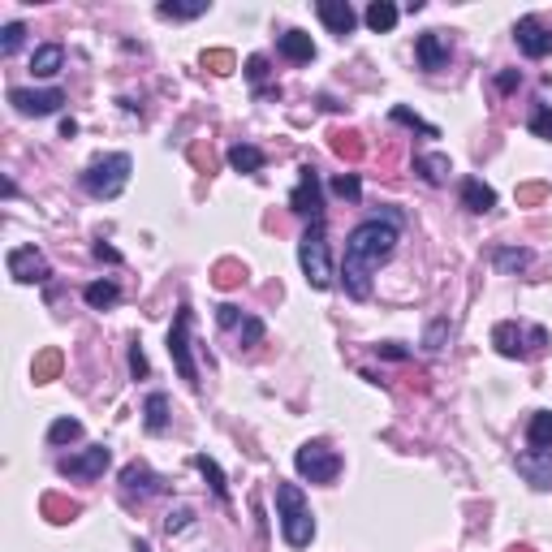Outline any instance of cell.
<instances>
[{
	"mask_svg": "<svg viewBox=\"0 0 552 552\" xmlns=\"http://www.w3.org/2000/svg\"><path fill=\"white\" fill-rule=\"evenodd\" d=\"M397 242H402V216H397V211L372 216V220H363V225L350 229V238H345V260H342V285L354 302L372 298V272L397 250Z\"/></svg>",
	"mask_w": 552,
	"mask_h": 552,
	"instance_id": "6da1fadb",
	"label": "cell"
},
{
	"mask_svg": "<svg viewBox=\"0 0 552 552\" xmlns=\"http://www.w3.org/2000/svg\"><path fill=\"white\" fill-rule=\"evenodd\" d=\"M276 518H281V531H285L290 548H307L315 539V514H311L298 484H276Z\"/></svg>",
	"mask_w": 552,
	"mask_h": 552,
	"instance_id": "7a4b0ae2",
	"label": "cell"
},
{
	"mask_svg": "<svg viewBox=\"0 0 552 552\" xmlns=\"http://www.w3.org/2000/svg\"><path fill=\"white\" fill-rule=\"evenodd\" d=\"M130 169H134L130 156H126V151H113V156H99V160L87 164L78 173V181L91 199H117L126 186H130Z\"/></svg>",
	"mask_w": 552,
	"mask_h": 552,
	"instance_id": "3957f363",
	"label": "cell"
},
{
	"mask_svg": "<svg viewBox=\"0 0 552 552\" xmlns=\"http://www.w3.org/2000/svg\"><path fill=\"white\" fill-rule=\"evenodd\" d=\"M298 263H302V272H307V285L311 290H332V255H328V229L324 220H311L307 233H302V242H298Z\"/></svg>",
	"mask_w": 552,
	"mask_h": 552,
	"instance_id": "277c9868",
	"label": "cell"
},
{
	"mask_svg": "<svg viewBox=\"0 0 552 552\" xmlns=\"http://www.w3.org/2000/svg\"><path fill=\"white\" fill-rule=\"evenodd\" d=\"M492 345L505 358H539L548 350V328L539 324H496L492 328Z\"/></svg>",
	"mask_w": 552,
	"mask_h": 552,
	"instance_id": "5b68a950",
	"label": "cell"
},
{
	"mask_svg": "<svg viewBox=\"0 0 552 552\" xmlns=\"http://www.w3.org/2000/svg\"><path fill=\"white\" fill-rule=\"evenodd\" d=\"M293 466H298V475L311 479V484H332V479L342 475V457L332 454L324 440H307V445L293 454Z\"/></svg>",
	"mask_w": 552,
	"mask_h": 552,
	"instance_id": "8992f818",
	"label": "cell"
},
{
	"mask_svg": "<svg viewBox=\"0 0 552 552\" xmlns=\"http://www.w3.org/2000/svg\"><path fill=\"white\" fill-rule=\"evenodd\" d=\"M190 307L181 302L178 307V320H173V328H169V354H173V367H178V375L190 384V389H199V367H195V354H190Z\"/></svg>",
	"mask_w": 552,
	"mask_h": 552,
	"instance_id": "52a82bcc",
	"label": "cell"
},
{
	"mask_svg": "<svg viewBox=\"0 0 552 552\" xmlns=\"http://www.w3.org/2000/svg\"><path fill=\"white\" fill-rule=\"evenodd\" d=\"M108 462H113V449L108 445H87L78 454H69L56 462V471L66 475V479H82V484H91L99 475L108 471Z\"/></svg>",
	"mask_w": 552,
	"mask_h": 552,
	"instance_id": "ba28073f",
	"label": "cell"
},
{
	"mask_svg": "<svg viewBox=\"0 0 552 552\" xmlns=\"http://www.w3.org/2000/svg\"><path fill=\"white\" fill-rule=\"evenodd\" d=\"M290 211L307 216V220H324V190H320V169L315 164H302L298 169V186L290 195Z\"/></svg>",
	"mask_w": 552,
	"mask_h": 552,
	"instance_id": "9c48e42d",
	"label": "cell"
},
{
	"mask_svg": "<svg viewBox=\"0 0 552 552\" xmlns=\"http://www.w3.org/2000/svg\"><path fill=\"white\" fill-rule=\"evenodd\" d=\"M160 492H169V479H164V475H156L151 471V466H147V462H130V466H126V471H121V496H126V501H151V496H160Z\"/></svg>",
	"mask_w": 552,
	"mask_h": 552,
	"instance_id": "30bf717a",
	"label": "cell"
},
{
	"mask_svg": "<svg viewBox=\"0 0 552 552\" xmlns=\"http://www.w3.org/2000/svg\"><path fill=\"white\" fill-rule=\"evenodd\" d=\"M5 263H9V276H14L17 285H44L52 276L44 250H35V246H14V250L5 255Z\"/></svg>",
	"mask_w": 552,
	"mask_h": 552,
	"instance_id": "8fae6325",
	"label": "cell"
},
{
	"mask_svg": "<svg viewBox=\"0 0 552 552\" xmlns=\"http://www.w3.org/2000/svg\"><path fill=\"white\" fill-rule=\"evenodd\" d=\"M9 104H14L22 117H48L66 104V91H61V87H48V91H22V87H14V91H9Z\"/></svg>",
	"mask_w": 552,
	"mask_h": 552,
	"instance_id": "7c38bea8",
	"label": "cell"
},
{
	"mask_svg": "<svg viewBox=\"0 0 552 552\" xmlns=\"http://www.w3.org/2000/svg\"><path fill=\"white\" fill-rule=\"evenodd\" d=\"M216 324L225 328V332H233L242 345H260L263 332H268L263 320H255V315H246V311H238V307H229V302L225 307H216Z\"/></svg>",
	"mask_w": 552,
	"mask_h": 552,
	"instance_id": "4fadbf2b",
	"label": "cell"
},
{
	"mask_svg": "<svg viewBox=\"0 0 552 552\" xmlns=\"http://www.w3.org/2000/svg\"><path fill=\"white\" fill-rule=\"evenodd\" d=\"M514 39H518V48L526 52V56H536V61L539 56H552V31L536 14H526L514 22Z\"/></svg>",
	"mask_w": 552,
	"mask_h": 552,
	"instance_id": "5bb4252c",
	"label": "cell"
},
{
	"mask_svg": "<svg viewBox=\"0 0 552 552\" xmlns=\"http://www.w3.org/2000/svg\"><path fill=\"white\" fill-rule=\"evenodd\" d=\"M514 466H518L522 479L531 487H539V492L552 487V449H526V454L514 457Z\"/></svg>",
	"mask_w": 552,
	"mask_h": 552,
	"instance_id": "9a60e30c",
	"label": "cell"
},
{
	"mask_svg": "<svg viewBox=\"0 0 552 552\" xmlns=\"http://www.w3.org/2000/svg\"><path fill=\"white\" fill-rule=\"evenodd\" d=\"M414 52H419V66L427 69V74H440V69L449 66V56H454V48H449V35H445V31L419 35Z\"/></svg>",
	"mask_w": 552,
	"mask_h": 552,
	"instance_id": "2e32d148",
	"label": "cell"
},
{
	"mask_svg": "<svg viewBox=\"0 0 552 552\" xmlns=\"http://www.w3.org/2000/svg\"><path fill=\"white\" fill-rule=\"evenodd\" d=\"M315 14H320V22H324L328 31L342 35V39L358 26V14L350 9V0H320V5H315Z\"/></svg>",
	"mask_w": 552,
	"mask_h": 552,
	"instance_id": "e0dca14e",
	"label": "cell"
},
{
	"mask_svg": "<svg viewBox=\"0 0 552 552\" xmlns=\"http://www.w3.org/2000/svg\"><path fill=\"white\" fill-rule=\"evenodd\" d=\"M276 52L285 61H293V66H307V61H315V39L307 31H285L276 35Z\"/></svg>",
	"mask_w": 552,
	"mask_h": 552,
	"instance_id": "ac0fdd59",
	"label": "cell"
},
{
	"mask_svg": "<svg viewBox=\"0 0 552 552\" xmlns=\"http://www.w3.org/2000/svg\"><path fill=\"white\" fill-rule=\"evenodd\" d=\"M414 173H419L427 186H445L449 173H454V164H449L445 151H423V156H414Z\"/></svg>",
	"mask_w": 552,
	"mask_h": 552,
	"instance_id": "d6986e66",
	"label": "cell"
},
{
	"mask_svg": "<svg viewBox=\"0 0 552 552\" xmlns=\"http://www.w3.org/2000/svg\"><path fill=\"white\" fill-rule=\"evenodd\" d=\"M462 208L475 211V216H484V211L496 208V190L484 186L479 178H466V181H462Z\"/></svg>",
	"mask_w": 552,
	"mask_h": 552,
	"instance_id": "ffe728a7",
	"label": "cell"
},
{
	"mask_svg": "<svg viewBox=\"0 0 552 552\" xmlns=\"http://www.w3.org/2000/svg\"><path fill=\"white\" fill-rule=\"evenodd\" d=\"M263 160H268V156H263L255 143H233V147H229V169H233V173L255 178V173L263 169Z\"/></svg>",
	"mask_w": 552,
	"mask_h": 552,
	"instance_id": "44dd1931",
	"label": "cell"
},
{
	"mask_svg": "<svg viewBox=\"0 0 552 552\" xmlns=\"http://www.w3.org/2000/svg\"><path fill=\"white\" fill-rule=\"evenodd\" d=\"M61 66H66V48H61V44H44V48L31 52L35 78H52V74H61Z\"/></svg>",
	"mask_w": 552,
	"mask_h": 552,
	"instance_id": "7402d4cb",
	"label": "cell"
},
{
	"mask_svg": "<svg viewBox=\"0 0 552 552\" xmlns=\"http://www.w3.org/2000/svg\"><path fill=\"white\" fill-rule=\"evenodd\" d=\"M61 367H66V354L56 350V345H48V350H39L31 363V375H35V384H52L56 375H61Z\"/></svg>",
	"mask_w": 552,
	"mask_h": 552,
	"instance_id": "603a6c76",
	"label": "cell"
},
{
	"mask_svg": "<svg viewBox=\"0 0 552 552\" xmlns=\"http://www.w3.org/2000/svg\"><path fill=\"white\" fill-rule=\"evenodd\" d=\"M531 260H536V255H531L526 246H496V250H492V263H496L501 272H509V276L526 272V268H531Z\"/></svg>",
	"mask_w": 552,
	"mask_h": 552,
	"instance_id": "cb8c5ba5",
	"label": "cell"
},
{
	"mask_svg": "<svg viewBox=\"0 0 552 552\" xmlns=\"http://www.w3.org/2000/svg\"><path fill=\"white\" fill-rule=\"evenodd\" d=\"M82 298H87V307L108 311L121 302V285H117V281H91V285L82 290Z\"/></svg>",
	"mask_w": 552,
	"mask_h": 552,
	"instance_id": "d4e9b609",
	"label": "cell"
},
{
	"mask_svg": "<svg viewBox=\"0 0 552 552\" xmlns=\"http://www.w3.org/2000/svg\"><path fill=\"white\" fill-rule=\"evenodd\" d=\"M143 423H147V432H156V436H160L164 427H169V397H164V393H147Z\"/></svg>",
	"mask_w": 552,
	"mask_h": 552,
	"instance_id": "484cf974",
	"label": "cell"
},
{
	"mask_svg": "<svg viewBox=\"0 0 552 552\" xmlns=\"http://www.w3.org/2000/svg\"><path fill=\"white\" fill-rule=\"evenodd\" d=\"M397 5H389V0H372V5H367V26H372L375 35H384V31H393V26H397Z\"/></svg>",
	"mask_w": 552,
	"mask_h": 552,
	"instance_id": "4316f807",
	"label": "cell"
},
{
	"mask_svg": "<svg viewBox=\"0 0 552 552\" xmlns=\"http://www.w3.org/2000/svg\"><path fill=\"white\" fill-rule=\"evenodd\" d=\"M526 440H531V449H552V410H536L531 414Z\"/></svg>",
	"mask_w": 552,
	"mask_h": 552,
	"instance_id": "83f0119b",
	"label": "cell"
},
{
	"mask_svg": "<svg viewBox=\"0 0 552 552\" xmlns=\"http://www.w3.org/2000/svg\"><path fill=\"white\" fill-rule=\"evenodd\" d=\"M211 9V0H190V5H173V0H164L156 14L160 17H173V22H190V17H203Z\"/></svg>",
	"mask_w": 552,
	"mask_h": 552,
	"instance_id": "f1b7e54d",
	"label": "cell"
},
{
	"mask_svg": "<svg viewBox=\"0 0 552 552\" xmlns=\"http://www.w3.org/2000/svg\"><path fill=\"white\" fill-rule=\"evenodd\" d=\"M332 151H337L342 160H350V164L367 156V147H363V138H358L354 130H337V134H332Z\"/></svg>",
	"mask_w": 552,
	"mask_h": 552,
	"instance_id": "f546056e",
	"label": "cell"
},
{
	"mask_svg": "<svg viewBox=\"0 0 552 552\" xmlns=\"http://www.w3.org/2000/svg\"><path fill=\"white\" fill-rule=\"evenodd\" d=\"M195 471L203 475V479H208L211 492H216L220 501H229V484H225V475H220V466H216V462H211L208 454H195Z\"/></svg>",
	"mask_w": 552,
	"mask_h": 552,
	"instance_id": "4dcf8cb0",
	"label": "cell"
},
{
	"mask_svg": "<svg viewBox=\"0 0 552 552\" xmlns=\"http://www.w3.org/2000/svg\"><path fill=\"white\" fill-rule=\"evenodd\" d=\"M211 281H216L220 290H233V285H242L246 281V268L238 260H220L216 268H211Z\"/></svg>",
	"mask_w": 552,
	"mask_h": 552,
	"instance_id": "1f68e13d",
	"label": "cell"
},
{
	"mask_svg": "<svg viewBox=\"0 0 552 552\" xmlns=\"http://www.w3.org/2000/svg\"><path fill=\"white\" fill-rule=\"evenodd\" d=\"M203 69H211L216 78H225V74L238 69V56H233L229 48H208V52H203Z\"/></svg>",
	"mask_w": 552,
	"mask_h": 552,
	"instance_id": "d6a6232c",
	"label": "cell"
},
{
	"mask_svg": "<svg viewBox=\"0 0 552 552\" xmlns=\"http://www.w3.org/2000/svg\"><path fill=\"white\" fill-rule=\"evenodd\" d=\"M393 121H397V126H410V130H419V134H427V138H440L436 126H427L423 117H414L406 104H397V108H393Z\"/></svg>",
	"mask_w": 552,
	"mask_h": 552,
	"instance_id": "836d02e7",
	"label": "cell"
},
{
	"mask_svg": "<svg viewBox=\"0 0 552 552\" xmlns=\"http://www.w3.org/2000/svg\"><path fill=\"white\" fill-rule=\"evenodd\" d=\"M82 436V423L78 419H56L48 427V445H69V440Z\"/></svg>",
	"mask_w": 552,
	"mask_h": 552,
	"instance_id": "e575fe53",
	"label": "cell"
},
{
	"mask_svg": "<svg viewBox=\"0 0 552 552\" xmlns=\"http://www.w3.org/2000/svg\"><path fill=\"white\" fill-rule=\"evenodd\" d=\"M526 126H531V134H536V138L552 143V108H548V104H536V113H531V121H526Z\"/></svg>",
	"mask_w": 552,
	"mask_h": 552,
	"instance_id": "d590c367",
	"label": "cell"
},
{
	"mask_svg": "<svg viewBox=\"0 0 552 552\" xmlns=\"http://www.w3.org/2000/svg\"><path fill=\"white\" fill-rule=\"evenodd\" d=\"M44 514H48L52 522H69V518H78V505L61 501V496H44Z\"/></svg>",
	"mask_w": 552,
	"mask_h": 552,
	"instance_id": "8d00e7d4",
	"label": "cell"
},
{
	"mask_svg": "<svg viewBox=\"0 0 552 552\" xmlns=\"http://www.w3.org/2000/svg\"><path fill=\"white\" fill-rule=\"evenodd\" d=\"M22 39H26V26L22 22H9L5 31H0V56H14L22 48Z\"/></svg>",
	"mask_w": 552,
	"mask_h": 552,
	"instance_id": "74e56055",
	"label": "cell"
},
{
	"mask_svg": "<svg viewBox=\"0 0 552 552\" xmlns=\"http://www.w3.org/2000/svg\"><path fill=\"white\" fill-rule=\"evenodd\" d=\"M332 195H342L354 203L358 195H363V181H358V173H342V178H332Z\"/></svg>",
	"mask_w": 552,
	"mask_h": 552,
	"instance_id": "f35d334b",
	"label": "cell"
},
{
	"mask_svg": "<svg viewBox=\"0 0 552 552\" xmlns=\"http://www.w3.org/2000/svg\"><path fill=\"white\" fill-rule=\"evenodd\" d=\"M548 199V186L544 181H526V186H518V208H536V203H544Z\"/></svg>",
	"mask_w": 552,
	"mask_h": 552,
	"instance_id": "ab89813d",
	"label": "cell"
},
{
	"mask_svg": "<svg viewBox=\"0 0 552 552\" xmlns=\"http://www.w3.org/2000/svg\"><path fill=\"white\" fill-rule=\"evenodd\" d=\"M190 518H195V509H190V505H178V509L164 518V531H169V536H181V531L190 526Z\"/></svg>",
	"mask_w": 552,
	"mask_h": 552,
	"instance_id": "60d3db41",
	"label": "cell"
},
{
	"mask_svg": "<svg viewBox=\"0 0 552 552\" xmlns=\"http://www.w3.org/2000/svg\"><path fill=\"white\" fill-rule=\"evenodd\" d=\"M130 375L134 380H147V375H151V363H147V354H143V342L130 345Z\"/></svg>",
	"mask_w": 552,
	"mask_h": 552,
	"instance_id": "b9f144b4",
	"label": "cell"
},
{
	"mask_svg": "<svg viewBox=\"0 0 552 552\" xmlns=\"http://www.w3.org/2000/svg\"><path fill=\"white\" fill-rule=\"evenodd\" d=\"M445 332H449V320H436V324L427 328V350H445Z\"/></svg>",
	"mask_w": 552,
	"mask_h": 552,
	"instance_id": "7bdbcfd3",
	"label": "cell"
},
{
	"mask_svg": "<svg viewBox=\"0 0 552 552\" xmlns=\"http://www.w3.org/2000/svg\"><path fill=\"white\" fill-rule=\"evenodd\" d=\"M380 350V358H393V363H402V358H410L406 345H397V342H384V345H375Z\"/></svg>",
	"mask_w": 552,
	"mask_h": 552,
	"instance_id": "ee69618b",
	"label": "cell"
},
{
	"mask_svg": "<svg viewBox=\"0 0 552 552\" xmlns=\"http://www.w3.org/2000/svg\"><path fill=\"white\" fill-rule=\"evenodd\" d=\"M96 260L99 263H121V250H113L108 242H96Z\"/></svg>",
	"mask_w": 552,
	"mask_h": 552,
	"instance_id": "f6af8a7d",
	"label": "cell"
},
{
	"mask_svg": "<svg viewBox=\"0 0 552 552\" xmlns=\"http://www.w3.org/2000/svg\"><path fill=\"white\" fill-rule=\"evenodd\" d=\"M246 74H250V78L260 82L263 74H268V56H250V61H246Z\"/></svg>",
	"mask_w": 552,
	"mask_h": 552,
	"instance_id": "bcb514c9",
	"label": "cell"
},
{
	"mask_svg": "<svg viewBox=\"0 0 552 552\" xmlns=\"http://www.w3.org/2000/svg\"><path fill=\"white\" fill-rule=\"evenodd\" d=\"M518 82H522V74H518V69H505L501 78H496V87H501V91H514Z\"/></svg>",
	"mask_w": 552,
	"mask_h": 552,
	"instance_id": "7dc6e473",
	"label": "cell"
},
{
	"mask_svg": "<svg viewBox=\"0 0 552 552\" xmlns=\"http://www.w3.org/2000/svg\"><path fill=\"white\" fill-rule=\"evenodd\" d=\"M134 552H151V548H147V544H134Z\"/></svg>",
	"mask_w": 552,
	"mask_h": 552,
	"instance_id": "c3c4849f",
	"label": "cell"
}]
</instances>
